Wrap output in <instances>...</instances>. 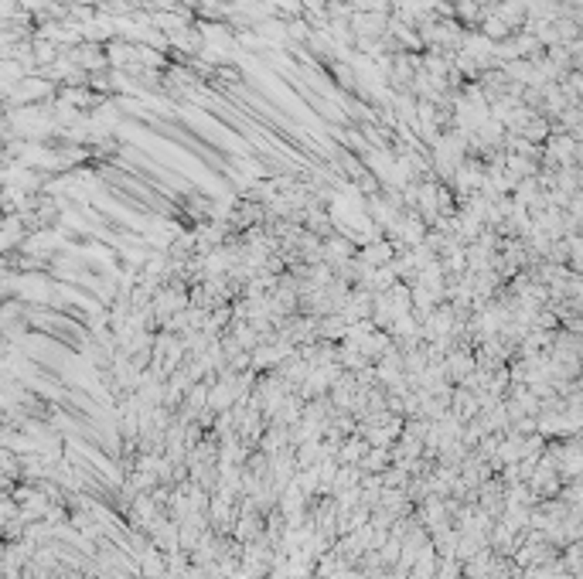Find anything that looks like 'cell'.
Instances as JSON below:
<instances>
[{
  "mask_svg": "<svg viewBox=\"0 0 583 579\" xmlns=\"http://www.w3.org/2000/svg\"><path fill=\"white\" fill-rule=\"evenodd\" d=\"M392 256H396V246H392L389 239H372V242H365L362 249L355 252V259H358V263H365L369 270L389 266V263H392Z\"/></svg>",
  "mask_w": 583,
  "mask_h": 579,
  "instance_id": "6da1fadb",
  "label": "cell"
}]
</instances>
